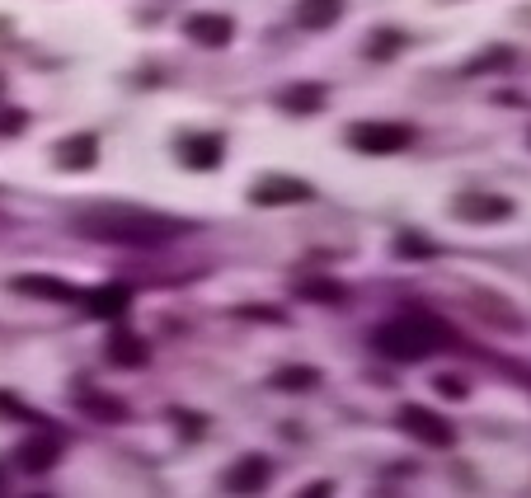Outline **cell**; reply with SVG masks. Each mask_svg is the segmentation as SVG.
I'll return each instance as SVG.
<instances>
[{
	"mask_svg": "<svg viewBox=\"0 0 531 498\" xmlns=\"http://www.w3.org/2000/svg\"><path fill=\"white\" fill-rule=\"evenodd\" d=\"M184 33L198 47H226V43H231V33H235V24L226 15H188Z\"/></svg>",
	"mask_w": 531,
	"mask_h": 498,
	"instance_id": "9",
	"label": "cell"
},
{
	"mask_svg": "<svg viewBox=\"0 0 531 498\" xmlns=\"http://www.w3.org/2000/svg\"><path fill=\"white\" fill-rule=\"evenodd\" d=\"M250 198L259 207H287V203H311L315 188L306 179H287V174H268L259 184L250 188Z\"/></svg>",
	"mask_w": 531,
	"mask_h": 498,
	"instance_id": "5",
	"label": "cell"
},
{
	"mask_svg": "<svg viewBox=\"0 0 531 498\" xmlns=\"http://www.w3.org/2000/svg\"><path fill=\"white\" fill-rule=\"evenodd\" d=\"M146 358H151V353H146V343H141L137 334H113L109 339V362L113 367H141Z\"/></svg>",
	"mask_w": 531,
	"mask_h": 498,
	"instance_id": "14",
	"label": "cell"
},
{
	"mask_svg": "<svg viewBox=\"0 0 531 498\" xmlns=\"http://www.w3.org/2000/svg\"><path fill=\"white\" fill-rule=\"evenodd\" d=\"M395 423H400V433H409L414 442H423V447H452L456 442V428L442 414H433V409L423 405H405L400 414H395Z\"/></svg>",
	"mask_w": 531,
	"mask_h": 498,
	"instance_id": "4",
	"label": "cell"
},
{
	"mask_svg": "<svg viewBox=\"0 0 531 498\" xmlns=\"http://www.w3.org/2000/svg\"><path fill=\"white\" fill-rule=\"evenodd\" d=\"M15 292L47 296V301H80V287H71V282H57V278H15Z\"/></svg>",
	"mask_w": 531,
	"mask_h": 498,
	"instance_id": "13",
	"label": "cell"
},
{
	"mask_svg": "<svg viewBox=\"0 0 531 498\" xmlns=\"http://www.w3.org/2000/svg\"><path fill=\"white\" fill-rule=\"evenodd\" d=\"M268 475H273V466H268L264 456H240L231 470H226V494H259L268 484Z\"/></svg>",
	"mask_w": 531,
	"mask_h": 498,
	"instance_id": "7",
	"label": "cell"
},
{
	"mask_svg": "<svg viewBox=\"0 0 531 498\" xmlns=\"http://www.w3.org/2000/svg\"><path fill=\"white\" fill-rule=\"evenodd\" d=\"M433 386H438V395H452V400H466V386H461V376H438Z\"/></svg>",
	"mask_w": 531,
	"mask_h": 498,
	"instance_id": "22",
	"label": "cell"
},
{
	"mask_svg": "<svg viewBox=\"0 0 531 498\" xmlns=\"http://www.w3.org/2000/svg\"><path fill=\"white\" fill-rule=\"evenodd\" d=\"M221 137H212V132H203V137H184L179 141V156H184L188 170H217L221 165Z\"/></svg>",
	"mask_w": 531,
	"mask_h": 498,
	"instance_id": "10",
	"label": "cell"
},
{
	"mask_svg": "<svg viewBox=\"0 0 531 498\" xmlns=\"http://www.w3.org/2000/svg\"><path fill=\"white\" fill-rule=\"evenodd\" d=\"M80 301H85V311H90L94 320H118V315L132 306V292H127V287H118V282H109V287L80 292Z\"/></svg>",
	"mask_w": 531,
	"mask_h": 498,
	"instance_id": "8",
	"label": "cell"
},
{
	"mask_svg": "<svg viewBox=\"0 0 531 498\" xmlns=\"http://www.w3.org/2000/svg\"><path fill=\"white\" fill-rule=\"evenodd\" d=\"M76 231L90 240H109V245H132V249H151L165 245L174 235L188 231V221L160 217V212H137V207H99L76 217Z\"/></svg>",
	"mask_w": 531,
	"mask_h": 498,
	"instance_id": "1",
	"label": "cell"
},
{
	"mask_svg": "<svg viewBox=\"0 0 531 498\" xmlns=\"http://www.w3.org/2000/svg\"><path fill=\"white\" fill-rule=\"evenodd\" d=\"M292 19H297V29L320 33V29H329V24L344 19V0H301Z\"/></svg>",
	"mask_w": 531,
	"mask_h": 498,
	"instance_id": "12",
	"label": "cell"
},
{
	"mask_svg": "<svg viewBox=\"0 0 531 498\" xmlns=\"http://www.w3.org/2000/svg\"><path fill=\"white\" fill-rule=\"evenodd\" d=\"M503 62H513V52H508V47L489 52V57H475V62H470V71H489V66H503Z\"/></svg>",
	"mask_w": 531,
	"mask_h": 498,
	"instance_id": "21",
	"label": "cell"
},
{
	"mask_svg": "<svg viewBox=\"0 0 531 498\" xmlns=\"http://www.w3.org/2000/svg\"><path fill=\"white\" fill-rule=\"evenodd\" d=\"M94 151H99V141H94V137H71V141L57 146V160H62L66 170H90Z\"/></svg>",
	"mask_w": 531,
	"mask_h": 498,
	"instance_id": "15",
	"label": "cell"
},
{
	"mask_svg": "<svg viewBox=\"0 0 531 498\" xmlns=\"http://www.w3.org/2000/svg\"><path fill=\"white\" fill-rule=\"evenodd\" d=\"M301 296H315V301H344V287H339V282H301Z\"/></svg>",
	"mask_w": 531,
	"mask_h": 498,
	"instance_id": "20",
	"label": "cell"
},
{
	"mask_svg": "<svg viewBox=\"0 0 531 498\" xmlns=\"http://www.w3.org/2000/svg\"><path fill=\"white\" fill-rule=\"evenodd\" d=\"M414 141V127L405 123H386V118H372V123H353L348 127V146H358L362 156H395Z\"/></svg>",
	"mask_w": 531,
	"mask_h": 498,
	"instance_id": "3",
	"label": "cell"
},
{
	"mask_svg": "<svg viewBox=\"0 0 531 498\" xmlns=\"http://www.w3.org/2000/svg\"><path fill=\"white\" fill-rule=\"evenodd\" d=\"M315 381H320L315 367H282V372L273 376V386H278V390H311Z\"/></svg>",
	"mask_w": 531,
	"mask_h": 498,
	"instance_id": "18",
	"label": "cell"
},
{
	"mask_svg": "<svg viewBox=\"0 0 531 498\" xmlns=\"http://www.w3.org/2000/svg\"><path fill=\"white\" fill-rule=\"evenodd\" d=\"M278 109H287L292 118L320 113V109H325V85H315V80H301V85H292V90L278 94Z\"/></svg>",
	"mask_w": 531,
	"mask_h": 498,
	"instance_id": "11",
	"label": "cell"
},
{
	"mask_svg": "<svg viewBox=\"0 0 531 498\" xmlns=\"http://www.w3.org/2000/svg\"><path fill=\"white\" fill-rule=\"evenodd\" d=\"M372 343L376 353L391 362H423L433 358L438 348H452V329L442 320H433L428 311H405L395 320H386V325H376Z\"/></svg>",
	"mask_w": 531,
	"mask_h": 498,
	"instance_id": "2",
	"label": "cell"
},
{
	"mask_svg": "<svg viewBox=\"0 0 531 498\" xmlns=\"http://www.w3.org/2000/svg\"><path fill=\"white\" fill-rule=\"evenodd\" d=\"M452 212L461 221H508L513 217V203L499 198V193H461L452 203Z\"/></svg>",
	"mask_w": 531,
	"mask_h": 498,
	"instance_id": "6",
	"label": "cell"
},
{
	"mask_svg": "<svg viewBox=\"0 0 531 498\" xmlns=\"http://www.w3.org/2000/svg\"><path fill=\"white\" fill-rule=\"evenodd\" d=\"M400 47H405V33H400V29H381L372 43H367V57H372V62H391Z\"/></svg>",
	"mask_w": 531,
	"mask_h": 498,
	"instance_id": "17",
	"label": "cell"
},
{
	"mask_svg": "<svg viewBox=\"0 0 531 498\" xmlns=\"http://www.w3.org/2000/svg\"><path fill=\"white\" fill-rule=\"evenodd\" d=\"M80 405L90 409V414H99L104 423H123V419H127V409L118 405V400H99V395H80Z\"/></svg>",
	"mask_w": 531,
	"mask_h": 498,
	"instance_id": "19",
	"label": "cell"
},
{
	"mask_svg": "<svg viewBox=\"0 0 531 498\" xmlns=\"http://www.w3.org/2000/svg\"><path fill=\"white\" fill-rule=\"evenodd\" d=\"M19 466L33 470V475H43V470L57 466V442L47 437V442H29L24 452H19Z\"/></svg>",
	"mask_w": 531,
	"mask_h": 498,
	"instance_id": "16",
	"label": "cell"
}]
</instances>
